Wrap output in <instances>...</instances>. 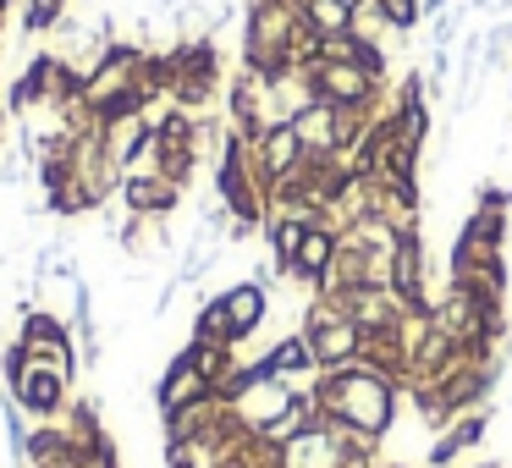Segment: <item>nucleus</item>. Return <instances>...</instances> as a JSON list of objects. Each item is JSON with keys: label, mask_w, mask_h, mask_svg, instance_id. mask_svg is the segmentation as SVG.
I'll use <instances>...</instances> for the list:
<instances>
[{"label": "nucleus", "mask_w": 512, "mask_h": 468, "mask_svg": "<svg viewBox=\"0 0 512 468\" xmlns=\"http://www.w3.org/2000/svg\"><path fill=\"white\" fill-rule=\"evenodd\" d=\"M193 342H215V347H237L232 342V325H226L221 298H204L199 314H193Z\"/></svg>", "instance_id": "nucleus-13"}, {"label": "nucleus", "mask_w": 512, "mask_h": 468, "mask_svg": "<svg viewBox=\"0 0 512 468\" xmlns=\"http://www.w3.org/2000/svg\"><path fill=\"white\" fill-rule=\"evenodd\" d=\"M122 204L127 215H160L166 221L182 204V188L171 177H122Z\"/></svg>", "instance_id": "nucleus-10"}, {"label": "nucleus", "mask_w": 512, "mask_h": 468, "mask_svg": "<svg viewBox=\"0 0 512 468\" xmlns=\"http://www.w3.org/2000/svg\"><path fill=\"white\" fill-rule=\"evenodd\" d=\"M331 265H336V226L314 221L309 232H303L298 259H292V270H287V276H292V281H303V287H320V281H325V270H331Z\"/></svg>", "instance_id": "nucleus-9"}, {"label": "nucleus", "mask_w": 512, "mask_h": 468, "mask_svg": "<svg viewBox=\"0 0 512 468\" xmlns=\"http://www.w3.org/2000/svg\"><path fill=\"white\" fill-rule=\"evenodd\" d=\"M17 342L28 347V358H34V364H45V369H56V375L78 380V342H72V331L50 309L28 303L23 325H17Z\"/></svg>", "instance_id": "nucleus-3"}, {"label": "nucleus", "mask_w": 512, "mask_h": 468, "mask_svg": "<svg viewBox=\"0 0 512 468\" xmlns=\"http://www.w3.org/2000/svg\"><path fill=\"white\" fill-rule=\"evenodd\" d=\"M259 369H265V375H276V380H292V375H309V369H314V353H309V336H303V331L281 336V342L270 347L265 358H259Z\"/></svg>", "instance_id": "nucleus-12"}, {"label": "nucleus", "mask_w": 512, "mask_h": 468, "mask_svg": "<svg viewBox=\"0 0 512 468\" xmlns=\"http://www.w3.org/2000/svg\"><path fill=\"white\" fill-rule=\"evenodd\" d=\"M479 468H496V463H479Z\"/></svg>", "instance_id": "nucleus-18"}, {"label": "nucleus", "mask_w": 512, "mask_h": 468, "mask_svg": "<svg viewBox=\"0 0 512 468\" xmlns=\"http://www.w3.org/2000/svg\"><path fill=\"white\" fill-rule=\"evenodd\" d=\"M67 12H72V0H28V34H50Z\"/></svg>", "instance_id": "nucleus-14"}, {"label": "nucleus", "mask_w": 512, "mask_h": 468, "mask_svg": "<svg viewBox=\"0 0 512 468\" xmlns=\"http://www.w3.org/2000/svg\"><path fill=\"white\" fill-rule=\"evenodd\" d=\"M204 397H215V386L193 369V358L188 353H177L166 364V375H160V386H155V408H160V419H171V413H182V408H193V402H204Z\"/></svg>", "instance_id": "nucleus-7"}, {"label": "nucleus", "mask_w": 512, "mask_h": 468, "mask_svg": "<svg viewBox=\"0 0 512 468\" xmlns=\"http://www.w3.org/2000/svg\"><path fill=\"white\" fill-rule=\"evenodd\" d=\"M221 309H226V325H232V342H243V336H254L259 325H265L270 292L259 287V281H237V287L221 292Z\"/></svg>", "instance_id": "nucleus-8"}, {"label": "nucleus", "mask_w": 512, "mask_h": 468, "mask_svg": "<svg viewBox=\"0 0 512 468\" xmlns=\"http://www.w3.org/2000/svg\"><path fill=\"white\" fill-rule=\"evenodd\" d=\"M303 83H309L314 100L325 105H342V111H364L369 94H375V78L353 61H309L303 67Z\"/></svg>", "instance_id": "nucleus-4"}, {"label": "nucleus", "mask_w": 512, "mask_h": 468, "mask_svg": "<svg viewBox=\"0 0 512 468\" xmlns=\"http://www.w3.org/2000/svg\"><path fill=\"white\" fill-rule=\"evenodd\" d=\"M474 12H485V17H496V23H501V17L512 12V0H474Z\"/></svg>", "instance_id": "nucleus-16"}, {"label": "nucleus", "mask_w": 512, "mask_h": 468, "mask_svg": "<svg viewBox=\"0 0 512 468\" xmlns=\"http://www.w3.org/2000/svg\"><path fill=\"white\" fill-rule=\"evenodd\" d=\"M0 12H6V0H0Z\"/></svg>", "instance_id": "nucleus-19"}, {"label": "nucleus", "mask_w": 512, "mask_h": 468, "mask_svg": "<svg viewBox=\"0 0 512 468\" xmlns=\"http://www.w3.org/2000/svg\"><path fill=\"white\" fill-rule=\"evenodd\" d=\"M386 17H391L397 28H413V23H419V12H413V0H386Z\"/></svg>", "instance_id": "nucleus-15"}, {"label": "nucleus", "mask_w": 512, "mask_h": 468, "mask_svg": "<svg viewBox=\"0 0 512 468\" xmlns=\"http://www.w3.org/2000/svg\"><path fill=\"white\" fill-rule=\"evenodd\" d=\"M391 298L408 314L430 320V303H424V237L402 232L397 248H391Z\"/></svg>", "instance_id": "nucleus-6"}, {"label": "nucleus", "mask_w": 512, "mask_h": 468, "mask_svg": "<svg viewBox=\"0 0 512 468\" xmlns=\"http://www.w3.org/2000/svg\"><path fill=\"white\" fill-rule=\"evenodd\" d=\"M314 408H320V419H336L347 430L380 441L391 430V419H397V380L353 358V364L325 369L314 380Z\"/></svg>", "instance_id": "nucleus-1"}, {"label": "nucleus", "mask_w": 512, "mask_h": 468, "mask_svg": "<svg viewBox=\"0 0 512 468\" xmlns=\"http://www.w3.org/2000/svg\"><path fill=\"white\" fill-rule=\"evenodd\" d=\"M303 336H309V353H314V369H342L358 358V347H364V331H358L353 320H347L342 309H336L331 298H314L309 303V320H303Z\"/></svg>", "instance_id": "nucleus-2"}, {"label": "nucleus", "mask_w": 512, "mask_h": 468, "mask_svg": "<svg viewBox=\"0 0 512 468\" xmlns=\"http://www.w3.org/2000/svg\"><path fill=\"white\" fill-rule=\"evenodd\" d=\"M6 397H12L17 408L28 413V419H39V424H45V419H61V413H67V402H72V380L28 358V364H23V375H17L12 386H6Z\"/></svg>", "instance_id": "nucleus-5"}, {"label": "nucleus", "mask_w": 512, "mask_h": 468, "mask_svg": "<svg viewBox=\"0 0 512 468\" xmlns=\"http://www.w3.org/2000/svg\"><path fill=\"white\" fill-rule=\"evenodd\" d=\"M166 468H204V463H193V457H182V452H177V457H166Z\"/></svg>", "instance_id": "nucleus-17"}, {"label": "nucleus", "mask_w": 512, "mask_h": 468, "mask_svg": "<svg viewBox=\"0 0 512 468\" xmlns=\"http://www.w3.org/2000/svg\"><path fill=\"white\" fill-rule=\"evenodd\" d=\"M485 424H490L485 408H474V413H463V419H452V424L441 430V441L430 446V468H446L457 452H463V446H479V441H485Z\"/></svg>", "instance_id": "nucleus-11"}]
</instances>
